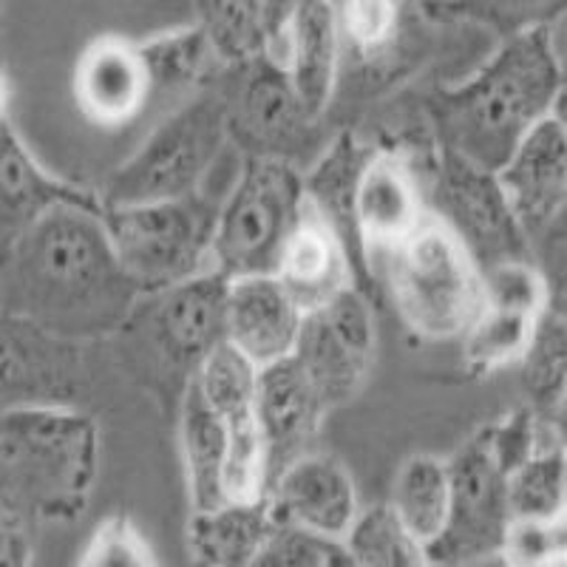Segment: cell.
<instances>
[{
  "label": "cell",
  "instance_id": "21",
  "mask_svg": "<svg viewBox=\"0 0 567 567\" xmlns=\"http://www.w3.org/2000/svg\"><path fill=\"white\" fill-rule=\"evenodd\" d=\"M272 276L303 316L321 310L323 303L352 287L347 239L310 205H303L301 219L290 239L284 241Z\"/></svg>",
  "mask_w": 567,
  "mask_h": 567
},
{
  "label": "cell",
  "instance_id": "45",
  "mask_svg": "<svg viewBox=\"0 0 567 567\" xmlns=\"http://www.w3.org/2000/svg\"><path fill=\"white\" fill-rule=\"evenodd\" d=\"M0 505H3V503H0Z\"/></svg>",
  "mask_w": 567,
  "mask_h": 567
},
{
  "label": "cell",
  "instance_id": "23",
  "mask_svg": "<svg viewBox=\"0 0 567 567\" xmlns=\"http://www.w3.org/2000/svg\"><path fill=\"white\" fill-rule=\"evenodd\" d=\"M60 205H100L97 199L34 159L12 123L0 125V252Z\"/></svg>",
  "mask_w": 567,
  "mask_h": 567
},
{
  "label": "cell",
  "instance_id": "20",
  "mask_svg": "<svg viewBox=\"0 0 567 567\" xmlns=\"http://www.w3.org/2000/svg\"><path fill=\"white\" fill-rule=\"evenodd\" d=\"M425 219L417 176L398 154H369L352 196V233L367 250H383L403 241Z\"/></svg>",
  "mask_w": 567,
  "mask_h": 567
},
{
  "label": "cell",
  "instance_id": "26",
  "mask_svg": "<svg viewBox=\"0 0 567 567\" xmlns=\"http://www.w3.org/2000/svg\"><path fill=\"white\" fill-rule=\"evenodd\" d=\"M452 505L449 465L432 454H414L400 465L389 511L403 528L429 548L443 534Z\"/></svg>",
  "mask_w": 567,
  "mask_h": 567
},
{
  "label": "cell",
  "instance_id": "18",
  "mask_svg": "<svg viewBox=\"0 0 567 567\" xmlns=\"http://www.w3.org/2000/svg\"><path fill=\"white\" fill-rule=\"evenodd\" d=\"M321 417V400L292 358L258 369L252 389V420L265 445L267 488L287 465L307 454Z\"/></svg>",
  "mask_w": 567,
  "mask_h": 567
},
{
  "label": "cell",
  "instance_id": "7",
  "mask_svg": "<svg viewBox=\"0 0 567 567\" xmlns=\"http://www.w3.org/2000/svg\"><path fill=\"white\" fill-rule=\"evenodd\" d=\"M303 174L287 162L247 159L239 182L219 205L213 270L225 278L272 276L284 241L301 219Z\"/></svg>",
  "mask_w": 567,
  "mask_h": 567
},
{
  "label": "cell",
  "instance_id": "14",
  "mask_svg": "<svg viewBox=\"0 0 567 567\" xmlns=\"http://www.w3.org/2000/svg\"><path fill=\"white\" fill-rule=\"evenodd\" d=\"M494 176L523 227L530 256L536 247L561 250L567 205V134L561 114L545 116Z\"/></svg>",
  "mask_w": 567,
  "mask_h": 567
},
{
  "label": "cell",
  "instance_id": "3",
  "mask_svg": "<svg viewBox=\"0 0 567 567\" xmlns=\"http://www.w3.org/2000/svg\"><path fill=\"white\" fill-rule=\"evenodd\" d=\"M100 471V429L65 406L0 412V503L27 519L71 523Z\"/></svg>",
  "mask_w": 567,
  "mask_h": 567
},
{
  "label": "cell",
  "instance_id": "17",
  "mask_svg": "<svg viewBox=\"0 0 567 567\" xmlns=\"http://www.w3.org/2000/svg\"><path fill=\"white\" fill-rule=\"evenodd\" d=\"M74 103L89 123L103 128H120L145 114L156 97L142 45L120 34L91 40L74 69Z\"/></svg>",
  "mask_w": 567,
  "mask_h": 567
},
{
  "label": "cell",
  "instance_id": "8",
  "mask_svg": "<svg viewBox=\"0 0 567 567\" xmlns=\"http://www.w3.org/2000/svg\"><path fill=\"white\" fill-rule=\"evenodd\" d=\"M225 292L227 278L210 270L156 296H140L120 329H136L156 361L187 386L199 363L225 343Z\"/></svg>",
  "mask_w": 567,
  "mask_h": 567
},
{
  "label": "cell",
  "instance_id": "2",
  "mask_svg": "<svg viewBox=\"0 0 567 567\" xmlns=\"http://www.w3.org/2000/svg\"><path fill=\"white\" fill-rule=\"evenodd\" d=\"M561 63L554 27L508 34L477 74L440 89L432 103L443 151L496 174L516 145L550 114H559Z\"/></svg>",
  "mask_w": 567,
  "mask_h": 567
},
{
  "label": "cell",
  "instance_id": "5",
  "mask_svg": "<svg viewBox=\"0 0 567 567\" xmlns=\"http://www.w3.org/2000/svg\"><path fill=\"white\" fill-rule=\"evenodd\" d=\"M389 296L412 332L429 341L463 338L483 307L474 258L432 213L386 252Z\"/></svg>",
  "mask_w": 567,
  "mask_h": 567
},
{
  "label": "cell",
  "instance_id": "13",
  "mask_svg": "<svg viewBox=\"0 0 567 567\" xmlns=\"http://www.w3.org/2000/svg\"><path fill=\"white\" fill-rule=\"evenodd\" d=\"M483 278V307L465 329L463 354L465 367L477 374L496 372L523 358L539 316L548 310V278L534 261H505Z\"/></svg>",
  "mask_w": 567,
  "mask_h": 567
},
{
  "label": "cell",
  "instance_id": "38",
  "mask_svg": "<svg viewBox=\"0 0 567 567\" xmlns=\"http://www.w3.org/2000/svg\"><path fill=\"white\" fill-rule=\"evenodd\" d=\"M332 542L278 525L247 567H323Z\"/></svg>",
  "mask_w": 567,
  "mask_h": 567
},
{
  "label": "cell",
  "instance_id": "42",
  "mask_svg": "<svg viewBox=\"0 0 567 567\" xmlns=\"http://www.w3.org/2000/svg\"><path fill=\"white\" fill-rule=\"evenodd\" d=\"M323 567H354V565L349 561V556L343 554L341 545H332L327 554V561H323Z\"/></svg>",
  "mask_w": 567,
  "mask_h": 567
},
{
  "label": "cell",
  "instance_id": "12",
  "mask_svg": "<svg viewBox=\"0 0 567 567\" xmlns=\"http://www.w3.org/2000/svg\"><path fill=\"white\" fill-rule=\"evenodd\" d=\"M374 352V318L367 298L349 287L301 321L292 361L321 400L323 412L361 389Z\"/></svg>",
  "mask_w": 567,
  "mask_h": 567
},
{
  "label": "cell",
  "instance_id": "40",
  "mask_svg": "<svg viewBox=\"0 0 567 567\" xmlns=\"http://www.w3.org/2000/svg\"><path fill=\"white\" fill-rule=\"evenodd\" d=\"M301 0H258V14H261V32H265L267 58L278 63L281 58V45L287 27H290L292 14H296Z\"/></svg>",
  "mask_w": 567,
  "mask_h": 567
},
{
  "label": "cell",
  "instance_id": "30",
  "mask_svg": "<svg viewBox=\"0 0 567 567\" xmlns=\"http://www.w3.org/2000/svg\"><path fill=\"white\" fill-rule=\"evenodd\" d=\"M341 548L354 567H434L429 548L394 519L389 505L361 511Z\"/></svg>",
  "mask_w": 567,
  "mask_h": 567
},
{
  "label": "cell",
  "instance_id": "9",
  "mask_svg": "<svg viewBox=\"0 0 567 567\" xmlns=\"http://www.w3.org/2000/svg\"><path fill=\"white\" fill-rule=\"evenodd\" d=\"M227 69V136L247 151V159H276L298 168L316 142V120L303 114L284 65L261 54Z\"/></svg>",
  "mask_w": 567,
  "mask_h": 567
},
{
  "label": "cell",
  "instance_id": "16",
  "mask_svg": "<svg viewBox=\"0 0 567 567\" xmlns=\"http://www.w3.org/2000/svg\"><path fill=\"white\" fill-rule=\"evenodd\" d=\"M267 503L278 525L332 545H341L363 511L349 471L332 457L318 454H303L287 465L267 488Z\"/></svg>",
  "mask_w": 567,
  "mask_h": 567
},
{
  "label": "cell",
  "instance_id": "43",
  "mask_svg": "<svg viewBox=\"0 0 567 567\" xmlns=\"http://www.w3.org/2000/svg\"><path fill=\"white\" fill-rule=\"evenodd\" d=\"M463 567H505L503 559H499V554L496 556H488V559H477V561H468V565Z\"/></svg>",
  "mask_w": 567,
  "mask_h": 567
},
{
  "label": "cell",
  "instance_id": "34",
  "mask_svg": "<svg viewBox=\"0 0 567 567\" xmlns=\"http://www.w3.org/2000/svg\"><path fill=\"white\" fill-rule=\"evenodd\" d=\"M256 372L258 369L250 361H245L236 349L219 343L199 363L190 383L205 400L207 409H213L219 417H230V414L252 412Z\"/></svg>",
  "mask_w": 567,
  "mask_h": 567
},
{
  "label": "cell",
  "instance_id": "22",
  "mask_svg": "<svg viewBox=\"0 0 567 567\" xmlns=\"http://www.w3.org/2000/svg\"><path fill=\"white\" fill-rule=\"evenodd\" d=\"M278 63L287 71L303 114L318 123L336 97L338 74H341V38H338L332 0L298 3L284 34Z\"/></svg>",
  "mask_w": 567,
  "mask_h": 567
},
{
  "label": "cell",
  "instance_id": "35",
  "mask_svg": "<svg viewBox=\"0 0 567 567\" xmlns=\"http://www.w3.org/2000/svg\"><path fill=\"white\" fill-rule=\"evenodd\" d=\"M429 12L445 18H468L488 23L505 34L554 23L561 14V0H434Z\"/></svg>",
  "mask_w": 567,
  "mask_h": 567
},
{
  "label": "cell",
  "instance_id": "11",
  "mask_svg": "<svg viewBox=\"0 0 567 567\" xmlns=\"http://www.w3.org/2000/svg\"><path fill=\"white\" fill-rule=\"evenodd\" d=\"M434 219L449 227L480 270L505 261H534L523 227L494 174L443 151L434 171Z\"/></svg>",
  "mask_w": 567,
  "mask_h": 567
},
{
  "label": "cell",
  "instance_id": "32",
  "mask_svg": "<svg viewBox=\"0 0 567 567\" xmlns=\"http://www.w3.org/2000/svg\"><path fill=\"white\" fill-rule=\"evenodd\" d=\"M369 159L352 136L338 140L327 154L321 156L318 168L310 176H303V196L307 205L323 216L338 233L352 230V196L358 176Z\"/></svg>",
  "mask_w": 567,
  "mask_h": 567
},
{
  "label": "cell",
  "instance_id": "24",
  "mask_svg": "<svg viewBox=\"0 0 567 567\" xmlns=\"http://www.w3.org/2000/svg\"><path fill=\"white\" fill-rule=\"evenodd\" d=\"M278 528L270 503L221 505L187 523V554L194 567H247Z\"/></svg>",
  "mask_w": 567,
  "mask_h": 567
},
{
  "label": "cell",
  "instance_id": "25",
  "mask_svg": "<svg viewBox=\"0 0 567 567\" xmlns=\"http://www.w3.org/2000/svg\"><path fill=\"white\" fill-rule=\"evenodd\" d=\"M179 445L194 514L221 508L225 505L221 477H225L227 460V429L225 420L205 406V400L199 398L190 381L182 392Z\"/></svg>",
  "mask_w": 567,
  "mask_h": 567
},
{
  "label": "cell",
  "instance_id": "19",
  "mask_svg": "<svg viewBox=\"0 0 567 567\" xmlns=\"http://www.w3.org/2000/svg\"><path fill=\"white\" fill-rule=\"evenodd\" d=\"M303 312L276 276L227 278L225 343L256 369L290 358Z\"/></svg>",
  "mask_w": 567,
  "mask_h": 567
},
{
  "label": "cell",
  "instance_id": "29",
  "mask_svg": "<svg viewBox=\"0 0 567 567\" xmlns=\"http://www.w3.org/2000/svg\"><path fill=\"white\" fill-rule=\"evenodd\" d=\"M140 45L148 60L151 78H154L156 100H179L182 103V97H190L207 83L210 65L216 63L210 45L196 27L176 29V32L159 34Z\"/></svg>",
  "mask_w": 567,
  "mask_h": 567
},
{
  "label": "cell",
  "instance_id": "27",
  "mask_svg": "<svg viewBox=\"0 0 567 567\" xmlns=\"http://www.w3.org/2000/svg\"><path fill=\"white\" fill-rule=\"evenodd\" d=\"M511 523L565 516V445L556 423H545L539 445L505 477Z\"/></svg>",
  "mask_w": 567,
  "mask_h": 567
},
{
  "label": "cell",
  "instance_id": "15",
  "mask_svg": "<svg viewBox=\"0 0 567 567\" xmlns=\"http://www.w3.org/2000/svg\"><path fill=\"white\" fill-rule=\"evenodd\" d=\"M83 374L80 343L0 312V412L32 406L71 409Z\"/></svg>",
  "mask_w": 567,
  "mask_h": 567
},
{
  "label": "cell",
  "instance_id": "6",
  "mask_svg": "<svg viewBox=\"0 0 567 567\" xmlns=\"http://www.w3.org/2000/svg\"><path fill=\"white\" fill-rule=\"evenodd\" d=\"M216 216L219 205L202 194L103 210L111 250L140 296L213 270Z\"/></svg>",
  "mask_w": 567,
  "mask_h": 567
},
{
  "label": "cell",
  "instance_id": "4",
  "mask_svg": "<svg viewBox=\"0 0 567 567\" xmlns=\"http://www.w3.org/2000/svg\"><path fill=\"white\" fill-rule=\"evenodd\" d=\"M227 140V83L207 80L159 120L148 140L111 174L100 207L148 205L199 194L202 179Z\"/></svg>",
  "mask_w": 567,
  "mask_h": 567
},
{
  "label": "cell",
  "instance_id": "36",
  "mask_svg": "<svg viewBox=\"0 0 567 567\" xmlns=\"http://www.w3.org/2000/svg\"><path fill=\"white\" fill-rule=\"evenodd\" d=\"M499 559L505 567H567V528L561 519H514Z\"/></svg>",
  "mask_w": 567,
  "mask_h": 567
},
{
  "label": "cell",
  "instance_id": "39",
  "mask_svg": "<svg viewBox=\"0 0 567 567\" xmlns=\"http://www.w3.org/2000/svg\"><path fill=\"white\" fill-rule=\"evenodd\" d=\"M0 567H32L29 519L7 505H0Z\"/></svg>",
  "mask_w": 567,
  "mask_h": 567
},
{
  "label": "cell",
  "instance_id": "44",
  "mask_svg": "<svg viewBox=\"0 0 567 567\" xmlns=\"http://www.w3.org/2000/svg\"><path fill=\"white\" fill-rule=\"evenodd\" d=\"M0 18H3V0H0Z\"/></svg>",
  "mask_w": 567,
  "mask_h": 567
},
{
  "label": "cell",
  "instance_id": "28",
  "mask_svg": "<svg viewBox=\"0 0 567 567\" xmlns=\"http://www.w3.org/2000/svg\"><path fill=\"white\" fill-rule=\"evenodd\" d=\"M516 363L523 369V383L534 414L556 423L565 406L567 383V332L559 303L550 301L548 310L542 312L534 336Z\"/></svg>",
  "mask_w": 567,
  "mask_h": 567
},
{
  "label": "cell",
  "instance_id": "10",
  "mask_svg": "<svg viewBox=\"0 0 567 567\" xmlns=\"http://www.w3.org/2000/svg\"><path fill=\"white\" fill-rule=\"evenodd\" d=\"M445 465L452 505L443 534L429 545V559L434 567H463L496 556L511 525L505 499L508 474L491 452L485 432L474 434L452 460H445Z\"/></svg>",
  "mask_w": 567,
  "mask_h": 567
},
{
  "label": "cell",
  "instance_id": "33",
  "mask_svg": "<svg viewBox=\"0 0 567 567\" xmlns=\"http://www.w3.org/2000/svg\"><path fill=\"white\" fill-rule=\"evenodd\" d=\"M338 38L354 63H374L392 54L406 27V0H343L336 7Z\"/></svg>",
  "mask_w": 567,
  "mask_h": 567
},
{
  "label": "cell",
  "instance_id": "37",
  "mask_svg": "<svg viewBox=\"0 0 567 567\" xmlns=\"http://www.w3.org/2000/svg\"><path fill=\"white\" fill-rule=\"evenodd\" d=\"M74 567H159L148 536L128 516H109L94 528Z\"/></svg>",
  "mask_w": 567,
  "mask_h": 567
},
{
  "label": "cell",
  "instance_id": "1",
  "mask_svg": "<svg viewBox=\"0 0 567 567\" xmlns=\"http://www.w3.org/2000/svg\"><path fill=\"white\" fill-rule=\"evenodd\" d=\"M136 301L100 205L54 207L0 252V312L65 341L114 336Z\"/></svg>",
  "mask_w": 567,
  "mask_h": 567
},
{
  "label": "cell",
  "instance_id": "41",
  "mask_svg": "<svg viewBox=\"0 0 567 567\" xmlns=\"http://www.w3.org/2000/svg\"><path fill=\"white\" fill-rule=\"evenodd\" d=\"M12 78H9V71L0 65V125L9 123V109H12Z\"/></svg>",
  "mask_w": 567,
  "mask_h": 567
},
{
  "label": "cell",
  "instance_id": "31",
  "mask_svg": "<svg viewBox=\"0 0 567 567\" xmlns=\"http://www.w3.org/2000/svg\"><path fill=\"white\" fill-rule=\"evenodd\" d=\"M196 29L221 65H245L267 54L258 0H194Z\"/></svg>",
  "mask_w": 567,
  "mask_h": 567
}]
</instances>
